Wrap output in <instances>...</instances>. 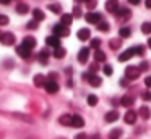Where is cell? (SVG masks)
<instances>
[{"instance_id":"1","label":"cell","mask_w":151,"mask_h":139,"mask_svg":"<svg viewBox=\"0 0 151 139\" xmlns=\"http://www.w3.org/2000/svg\"><path fill=\"white\" fill-rule=\"evenodd\" d=\"M140 73H141V70L138 66H127V68H125V78H127V79H130V81L138 79Z\"/></svg>"},{"instance_id":"2","label":"cell","mask_w":151,"mask_h":139,"mask_svg":"<svg viewBox=\"0 0 151 139\" xmlns=\"http://www.w3.org/2000/svg\"><path fill=\"white\" fill-rule=\"evenodd\" d=\"M86 21L89 23V24H99V23L102 21V15L101 13H94V11H89L86 13Z\"/></svg>"},{"instance_id":"3","label":"cell","mask_w":151,"mask_h":139,"mask_svg":"<svg viewBox=\"0 0 151 139\" xmlns=\"http://www.w3.org/2000/svg\"><path fill=\"white\" fill-rule=\"evenodd\" d=\"M68 34H70V31H68L67 26L60 24V23L54 26V36H57V37H67Z\"/></svg>"},{"instance_id":"4","label":"cell","mask_w":151,"mask_h":139,"mask_svg":"<svg viewBox=\"0 0 151 139\" xmlns=\"http://www.w3.org/2000/svg\"><path fill=\"white\" fill-rule=\"evenodd\" d=\"M0 42L4 45H13L15 44V34H12V32H4V34L0 36Z\"/></svg>"},{"instance_id":"5","label":"cell","mask_w":151,"mask_h":139,"mask_svg":"<svg viewBox=\"0 0 151 139\" xmlns=\"http://www.w3.org/2000/svg\"><path fill=\"white\" fill-rule=\"evenodd\" d=\"M44 89H46L49 94H55L57 91H59V84H57V81L47 79V83L44 84Z\"/></svg>"},{"instance_id":"6","label":"cell","mask_w":151,"mask_h":139,"mask_svg":"<svg viewBox=\"0 0 151 139\" xmlns=\"http://www.w3.org/2000/svg\"><path fill=\"white\" fill-rule=\"evenodd\" d=\"M88 58H89V48L88 47L80 48V52H78V61L80 63H86Z\"/></svg>"},{"instance_id":"7","label":"cell","mask_w":151,"mask_h":139,"mask_svg":"<svg viewBox=\"0 0 151 139\" xmlns=\"http://www.w3.org/2000/svg\"><path fill=\"white\" fill-rule=\"evenodd\" d=\"M133 55H135V50H133V47H130V48H127L125 52H122V53L119 55V61H127V60H130Z\"/></svg>"},{"instance_id":"8","label":"cell","mask_w":151,"mask_h":139,"mask_svg":"<svg viewBox=\"0 0 151 139\" xmlns=\"http://www.w3.org/2000/svg\"><path fill=\"white\" fill-rule=\"evenodd\" d=\"M46 44L49 45V47H60V37H57V36H49V37H46Z\"/></svg>"},{"instance_id":"9","label":"cell","mask_w":151,"mask_h":139,"mask_svg":"<svg viewBox=\"0 0 151 139\" xmlns=\"http://www.w3.org/2000/svg\"><path fill=\"white\" fill-rule=\"evenodd\" d=\"M21 45H24L26 48H29V50H33L34 47H36V39L33 37V36H26V37L23 39V44Z\"/></svg>"},{"instance_id":"10","label":"cell","mask_w":151,"mask_h":139,"mask_svg":"<svg viewBox=\"0 0 151 139\" xmlns=\"http://www.w3.org/2000/svg\"><path fill=\"white\" fill-rule=\"evenodd\" d=\"M124 120H125V123H127V125H133V123L137 121V112H133V110H128V112L125 113Z\"/></svg>"},{"instance_id":"11","label":"cell","mask_w":151,"mask_h":139,"mask_svg":"<svg viewBox=\"0 0 151 139\" xmlns=\"http://www.w3.org/2000/svg\"><path fill=\"white\" fill-rule=\"evenodd\" d=\"M88 83L91 84L93 87H99V86H101V83H102V79H101V78L98 76V74H91V73H89Z\"/></svg>"},{"instance_id":"12","label":"cell","mask_w":151,"mask_h":139,"mask_svg":"<svg viewBox=\"0 0 151 139\" xmlns=\"http://www.w3.org/2000/svg\"><path fill=\"white\" fill-rule=\"evenodd\" d=\"M106 10H107L109 13H115L119 10V3L117 0H107L106 2Z\"/></svg>"},{"instance_id":"13","label":"cell","mask_w":151,"mask_h":139,"mask_svg":"<svg viewBox=\"0 0 151 139\" xmlns=\"http://www.w3.org/2000/svg\"><path fill=\"white\" fill-rule=\"evenodd\" d=\"M72 126L73 128H83V126H85V120L80 115H73L72 116Z\"/></svg>"},{"instance_id":"14","label":"cell","mask_w":151,"mask_h":139,"mask_svg":"<svg viewBox=\"0 0 151 139\" xmlns=\"http://www.w3.org/2000/svg\"><path fill=\"white\" fill-rule=\"evenodd\" d=\"M17 52H18V55H20L21 58H29L31 57V50H29V48H26L24 45H18Z\"/></svg>"},{"instance_id":"15","label":"cell","mask_w":151,"mask_h":139,"mask_svg":"<svg viewBox=\"0 0 151 139\" xmlns=\"http://www.w3.org/2000/svg\"><path fill=\"white\" fill-rule=\"evenodd\" d=\"M76 36H78L80 41H88V39L91 37V32H89L88 28H81V29L78 31V34H76Z\"/></svg>"},{"instance_id":"16","label":"cell","mask_w":151,"mask_h":139,"mask_svg":"<svg viewBox=\"0 0 151 139\" xmlns=\"http://www.w3.org/2000/svg\"><path fill=\"white\" fill-rule=\"evenodd\" d=\"M117 120H119V112H117V110H111V112L106 113V121H107V123L117 121Z\"/></svg>"},{"instance_id":"17","label":"cell","mask_w":151,"mask_h":139,"mask_svg":"<svg viewBox=\"0 0 151 139\" xmlns=\"http://www.w3.org/2000/svg\"><path fill=\"white\" fill-rule=\"evenodd\" d=\"M46 83H47V79H46L44 74H36V76H34V86L36 87H44Z\"/></svg>"},{"instance_id":"18","label":"cell","mask_w":151,"mask_h":139,"mask_svg":"<svg viewBox=\"0 0 151 139\" xmlns=\"http://www.w3.org/2000/svg\"><path fill=\"white\" fill-rule=\"evenodd\" d=\"M72 116L73 115H70V113H65V115H62L59 118V123L63 126H72Z\"/></svg>"},{"instance_id":"19","label":"cell","mask_w":151,"mask_h":139,"mask_svg":"<svg viewBox=\"0 0 151 139\" xmlns=\"http://www.w3.org/2000/svg\"><path fill=\"white\" fill-rule=\"evenodd\" d=\"M115 15H117L119 18L128 19V18H130V10H128V8H120V6H119V10L115 11Z\"/></svg>"},{"instance_id":"20","label":"cell","mask_w":151,"mask_h":139,"mask_svg":"<svg viewBox=\"0 0 151 139\" xmlns=\"http://www.w3.org/2000/svg\"><path fill=\"white\" fill-rule=\"evenodd\" d=\"M72 21H73V16H72V15H68V13L62 15V18H60V24L67 26V28H68V26L72 24Z\"/></svg>"},{"instance_id":"21","label":"cell","mask_w":151,"mask_h":139,"mask_svg":"<svg viewBox=\"0 0 151 139\" xmlns=\"http://www.w3.org/2000/svg\"><path fill=\"white\" fill-rule=\"evenodd\" d=\"M17 11L20 13V15H26V13L29 11V5H28V3H18Z\"/></svg>"},{"instance_id":"22","label":"cell","mask_w":151,"mask_h":139,"mask_svg":"<svg viewBox=\"0 0 151 139\" xmlns=\"http://www.w3.org/2000/svg\"><path fill=\"white\" fill-rule=\"evenodd\" d=\"M33 16H34V19H36L37 23H39V21H42V19L46 18V15H44V11H42V10H39V8L33 10Z\"/></svg>"},{"instance_id":"23","label":"cell","mask_w":151,"mask_h":139,"mask_svg":"<svg viewBox=\"0 0 151 139\" xmlns=\"http://www.w3.org/2000/svg\"><path fill=\"white\" fill-rule=\"evenodd\" d=\"M65 53H67V50H65V48H63V47H57V48H54V57H55V58H59V60H60V58H63V57H65Z\"/></svg>"},{"instance_id":"24","label":"cell","mask_w":151,"mask_h":139,"mask_svg":"<svg viewBox=\"0 0 151 139\" xmlns=\"http://www.w3.org/2000/svg\"><path fill=\"white\" fill-rule=\"evenodd\" d=\"M39 61L42 65H47V61H49V52H47L46 48L39 52Z\"/></svg>"},{"instance_id":"25","label":"cell","mask_w":151,"mask_h":139,"mask_svg":"<svg viewBox=\"0 0 151 139\" xmlns=\"http://www.w3.org/2000/svg\"><path fill=\"white\" fill-rule=\"evenodd\" d=\"M133 102H135L133 97H130V96H124V97L120 99V103H122L124 107H132V105H133Z\"/></svg>"},{"instance_id":"26","label":"cell","mask_w":151,"mask_h":139,"mask_svg":"<svg viewBox=\"0 0 151 139\" xmlns=\"http://www.w3.org/2000/svg\"><path fill=\"white\" fill-rule=\"evenodd\" d=\"M138 113H140V116H141L143 120H148V118L151 116V110L148 108V107H141L140 112H138Z\"/></svg>"},{"instance_id":"27","label":"cell","mask_w":151,"mask_h":139,"mask_svg":"<svg viewBox=\"0 0 151 139\" xmlns=\"http://www.w3.org/2000/svg\"><path fill=\"white\" fill-rule=\"evenodd\" d=\"M120 136H122V129H119V128L112 129L109 133V139H120Z\"/></svg>"},{"instance_id":"28","label":"cell","mask_w":151,"mask_h":139,"mask_svg":"<svg viewBox=\"0 0 151 139\" xmlns=\"http://www.w3.org/2000/svg\"><path fill=\"white\" fill-rule=\"evenodd\" d=\"M94 60H96V61H106V53L98 48V50L94 52Z\"/></svg>"},{"instance_id":"29","label":"cell","mask_w":151,"mask_h":139,"mask_svg":"<svg viewBox=\"0 0 151 139\" xmlns=\"http://www.w3.org/2000/svg\"><path fill=\"white\" fill-rule=\"evenodd\" d=\"M130 34H132L130 28H120V31H119V36H120L122 39H127V37H130Z\"/></svg>"},{"instance_id":"30","label":"cell","mask_w":151,"mask_h":139,"mask_svg":"<svg viewBox=\"0 0 151 139\" xmlns=\"http://www.w3.org/2000/svg\"><path fill=\"white\" fill-rule=\"evenodd\" d=\"M109 47H111L112 50H117V48L120 47V39H111V42H109Z\"/></svg>"},{"instance_id":"31","label":"cell","mask_w":151,"mask_h":139,"mask_svg":"<svg viewBox=\"0 0 151 139\" xmlns=\"http://www.w3.org/2000/svg\"><path fill=\"white\" fill-rule=\"evenodd\" d=\"M49 10H50V11H54V13H62V6H60L59 3H50Z\"/></svg>"},{"instance_id":"32","label":"cell","mask_w":151,"mask_h":139,"mask_svg":"<svg viewBox=\"0 0 151 139\" xmlns=\"http://www.w3.org/2000/svg\"><path fill=\"white\" fill-rule=\"evenodd\" d=\"M141 31H143L145 34H151V23L150 21L143 23V24H141Z\"/></svg>"},{"instance_id":"33","label":"cell","mask_w":151,"mask_h":139,"mask_svg":"<svg viewBox=\"0 0 151 139\" xmlns=\"http://www.w3.org/2000/svg\"><path fill=\"white\" fill-rule=\"evenodd\" d=\"M98 29H99V31H102V32H107V31H109V23L101 21V23L98 24Z\"/></svg>"},{"instance_id":"34","label":"cell","mask_w":151,"mask_h":139,"mask_svg":"<svg viewBox=\"0 0 151 139\" xmlns=\"http://www.w3.org/2000/svg\"><path fill=\"white\" fill-rule=\"evenodd\" d=\"M96 103H98V97H96L94 94H91V96H88V105L94 107Z\"/></svg>"},{"instance_id":"35","label":"cell","mask_w":151,"mask_h":139,"mask_svg":"<svg viewBox=\"0 0 151 139\" xmlns=\"http://www.w3.org/2000/svg\"><path fill=\"white\" fill-rule=\"evenodd\" d=\"M133 50H135V55H143L145 53V47H143V45H135Z\"/></svg>"},{"instance_id":"36","label":"cell","mask_w":151,"mask_h":139,"mask_svg":"<svg viewBox=\"0 0 151 139\" xmlns=\"http://www.w3.org/2000/svg\"><path fill=\"white\" fill-rule=\"evenodd\" d=\"M99 45H101V39H91V47L93 48H96V50H98Z\"/></svg>"},{"instance_id":"37","label":"cell","mask_w":151,"mask_h":139,"mask_svg":"<svg viewBox=\"0 0 151 139\" xmlns=\"http://www.w3.org/2000/svg\"><path fill=\"white\" fill-rule=\"evenodd\" d=\"M102 71H104V74H107V76H111V74H112V71H114V70H112V66H111V65H104V68H102Z\"/></svg>"},{"instance_id":"38","label":"cell","mask_w":151,"mask_h":139,"mask_svg":"<svg viewBox=\"0 0 151 139\" xmlns=\"http://www.w3.org/2000/svg\"><path fill=\"white\" fill-rule=\"evenodd\" d=\"M72 16L80 18V16H81V8H80V6H75V8H73V15H72Z\"/></svg>"},{"instance_id":"39","label":"cell","mask_w":151,"mask_h":139,"mask_svg":"<svg viewBox=\"0 0 151 139\" xmlns=\"http://www.w3.org/2000/svg\"><path fill=\"white\" fill-rule=\"evenodd\" d=\"M83 2H86V5H88V8H94V6H96V3H98V2H96V0H83Z\"/></svg>"},{"instance_id":"40","label":"cell","mask_w":151,"mask_h":139,"mask_svg":"<svg viewBox=\"0 0 151 139\" xmlns=\"http://www.w3.org/2000/svg\"><path fill=\"white\" fill-rule=\"evenodd\" d=\"M0 24H2V26L8 24V16H5V15H0Z\"/></svg>"},{"instance_id":"41","label":"cell","mask_w":151,"mask_h":139,"mask_svg":"<svg viewBox=\"0 0 151 139\" xmlns=\"http://www.w3.org/2000/svg\"><path fill=\"white\" fill-rule=\"evenodd\" d=\"M143 100H146V102H150L151 100V91H146V92H143Z\"/></svg>"},{"instance_id":"42","label":"cell","mask_w":151,"mask_h":139,"mask_svg":"<svg viewBox=\"0 0 151 139\" xmlns=\"http://www.w3.org/2000/svg\"><path fill=\"white\" fill-rule=\"evenodd\" d=\"M28 28H29V29H36L37 28V21H36V19L29 21V23H28Z\"/></svg>"},{"instance_id":"43","label":"cell","mask_w":151,"mask_h":139,"mask_svg":"<svg viewBox=\"0 0 151 139\" xmlns=\"http://www.w3.org/2000/svg\"><path fill=\"white\" fill-rule=\"evenodd\" d=\"M75 139H89V138L85 134V133H80V134H76V136H75Z\"/></svg>"},{"instance_id":"44","label":"cell","mask_w":151,"mask_h":139,"mask_svg":"<svg viewBox=\"0 0 151 139\" xmlns=\"http://www.w3.org/2000/svg\"><path fill=\"white\" fill-rule=\"evenodd\" d=\"M145 84H146V87H151V76L145 78Z\"/></svg>"},{"instance_id":"45","label":"cell","mask_w":151,"mask_h":139,"mask_svg":"<svg viewBox=\"0 0 151 139\" xmlns=\"http://www.w3.org/2000/svg\"><path fill=\"white\" fill-rule=\"evenodd\" d=\"M138 68H140L141 71H143V70H148V63H146V61H143V63H141V65H140V66H138Z\"/></svg>"},{"instance_id":"46","label":"cell","mask_w":151,"mask_h":139,"mask_svg":"<svg viewBox=\"0 0 151 139\" xmlns=\"http://www.w3.org/2000/svg\"><path fill=\"white\" fill-rule=\"evenodd\" d=\"M96 70H98V65H91V68H89V71H91V73H94Z\"/></svg>"},{"instance_id":"47","label":"cell","mask_w":151,"mask_h":139,"mask_svg":"<svg viewBox=\"0 0 151 139\" xmlns=\"http://www.w3.org/2000/svg\"><path fill=\"white\" fill-rule=\"evenodd\" d=\"M128 2H130V3H132V5H138V3H140V2H141V0H128Z\"/></svg>"},{"instance_id":"48","label":"cell","mask_w":151,"mask_h":139,"mask_svg":"<svg viewBox=\"0 0 151 139\" xmlns=\"http://www.w3.org/2000/svg\"><path fill=\"white\" fill-rule=\"evenodd\" d=\"M145 5H146V8H151V0H145Z\"/></svg>"},{"instance_id":"49","label":"cell","mask_w":151,"mask_h":139,"mask_svg":"<svg viewBox=\"0 0 151 139\" xmlns=\"http://www.w3.org/2000/svg\"><path fill=\"white\" fill-rule=\"evenodd\" d=\"M10 2H12V0H0V3H2V5H8Z\"/></svg>"},{"instance_id":"50","label":"cell","mask_w":151,"mask_h":139,"mask_svg":"<svg viewBox=\"0 0 151 139\" xmlns=\"http://www.w3.org/2000/svg\"><path fill=\"white\" fill-rule=\"evenodd\" d=\"M127 84H128L127 79H122V81H120V86H127Z\"/></svg>"},{"instance_id":"51","label":"cell","mask_w":151,"mask_h":139,"mask_svg":"<svg viewBox=\"0 0 151 139\" xmlns=\"http://www.w3.org/2000/svg\"><path fill=\"white\" fill-rule=\"evenodd\" d=\"M91 139H101V136H99V134H94V136H91Z\"/></svg>"},{"instance_id":"52","label":"cell","mask_w":151,"mask_h":139,"mask_svg":"<svg viewBox=\"0 0 151 139\" xmlns=\"http://www.w3.org/2000/svg\"><path fill=\"white\" fill-rule=\"evenodd\" d=\"M148 47H150V48H151V37H150V39H148Z\"/></svg>"},{"instance_id":"53","label":"cell","mask_w":151,"mask_h":139,"mask_svg":"<svg viewBox=\"0 0 151 139\" xmlns=\"http://www.w3.org/2000/svg\"><path fill=\"white\" fill-rule=\"evenodd\" d=\"M76 2H81V0H76Z\"/></svg>"},{"instance_id":"54","label":"cell","mask_w":151,"mask_h":139,"mask_svg":"<svg viewBox=\"0 0 151 139\" xmlns=\"http://www.w3.org/2000/svg\"><path fill=\"white\" fill-rule=\"evenodd\" d=\"M0 36H2V31H0Z\"/></svg>"}]
</instances>
